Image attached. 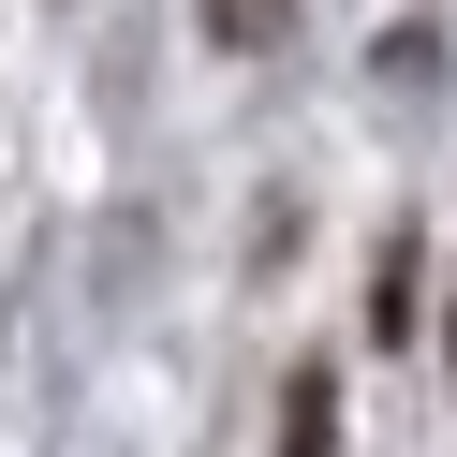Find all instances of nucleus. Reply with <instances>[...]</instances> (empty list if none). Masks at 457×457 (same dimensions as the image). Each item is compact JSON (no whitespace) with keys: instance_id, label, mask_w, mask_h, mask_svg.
Here are the masks:
<instances>
[{"instance_id":"2","label":"nucleus","mask_w":457,"mask_h":457,"mask_svg":"<svg viewBox=\"0 0 457 457\" xmlns=\"http://www.w3.org/2000/svg\"><path fill=\"white\" fill-rule=\"evenodd\" d=\"M221 15H237V30H251V15H266V0H221Z\"/></svg>"},{"instance_id":"1","label":"nucleus","mask_w":457,"mask_h":457,"mask_svg":"<svg viewBox=\"0 0 457 457\" xmlns=\"http://www.w3.org/2000/svg\"><path fill=\"white\" fill-rule=\"evenodd\" d=\"M280 457H339V384H325V369L280 384Z\"/></svg>"},{"instance_id":"3","label":"nucleus","mask_w":457,"mask_h":457,"mask_svg":"<svg viewBox=\"0 0 457 457\" xmlns=\"http://www.w3.org/2000/svg\"><path fill=\"white\" fill-rule=\"evenodd\" d=\"M443 369H457V310H443Z\"/></svg>"}]
</instances>
